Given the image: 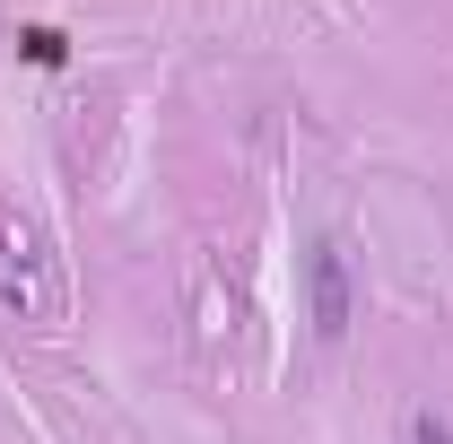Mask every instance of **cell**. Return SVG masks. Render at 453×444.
<instances>
[{
	"label": "cell",
	"instance_id": "cell-1",
	"mask_svg": "<svg viewBox=\"0 0 453 444\" xmlns=\"http://www.w3.org/2000/svg\"><path fill=\"white\" fill-rule=\"evenodd\" d=\"M305 305H314V332L323 340L349 332V262H340V244H314L305 253Z\"/></svg>",
	"mask_w": 453,
	"mask_h": 444
},
{
	"label": "cell",
	"instance_id": "cell-2",
	"mask_svg": "<svg viewBox=\"0 0 453 444\" xmlns=\"http://www.w3.org/2000/svg\"><path fill=\"white\" fill-rule=\"evenodd\" d=\"M18 53L35 61V70H61V61H70V44H61L53 27H18Z\"/></svg>",
	"mask_w": 453,
	"mask_h": 444
},
{
	"label": "cell",
	"instance_id": "cell-3",
	"mask_svg": "<svg viewBox=\"0 0 453 444\" xmlns=\"http://www.w3.org/2000/svg\"><path fill=\"white\" fill-rule=\"evenodd\" d=\"M410 444H453V427L436 418V410H418V418H410Z\"/></svg>",
	"mask_w": 453,
	"mask_h": 444
}]
</instances>
